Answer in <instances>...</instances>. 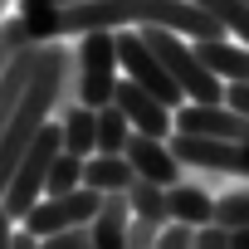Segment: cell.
<instances>
[{
    "instance_id": "6da1fadb",
    "label": "cell",
    "mask_w": 249,
    "mask_h": 249,
    "mask_svg": "<svg viewBox=\"0 0 249 249\" xmlns=\"http://www.w3.org/2000/svg\"><path fill=\"white\" fill-rule=\"evenodd\" d=\"M69 73H73V49H64V39L39 44V69H35V78H30V88H25L15 117H10L5 137H0V200H5V186H10L20 157L35 147V137L59 117L64 103H73L69 98Z\"/></svg>"
},
{
    "instance_id": "7a4b0ae2",
    "label": "cell",
    "mask_w": 249,
    "mask_h": 249,
    "mask_svg": "<svg viewBox=\"0 0 249 249\" xmlns=\"http://www.w3.org/2000/svg\"><path fill=\"white\" fill-rule=\"evenodd\" d=\"M117 35H83L73 44V73H69V98L103 112L112 107V93H117Z\"/></svg>"
},
{
    "instance_id": "3957f363",
    "label": "cell",
    "mask_w": 249,
    "mask_h": 249,
    "mask_svg": "<svg viewBox=\"0 0 249 249\" xmlns=\"http://www.w3.org/2000/svg\"><path fill=\"white\" fill-rule=\"evenodd\" d=\"M142 39L152 44V54L166 64V73L176 78V88L186 93V103H225V83L205 69V59L196 54V39L171 35V30H142Z\"/></svg>"
},
{
    "instance_id": "277c9868",
    "label": "cell",
    "mask_w": 249,
    "mask_h": 249,
    "mask_svg": "<svg viewBox=\"0 0 249 249\" xmlns=\"http://www.w3.org/2000/svg\"><path fill=\"white\" fill-rule=\"evenodd\" d=\"M59 152H64V137H59V117H54L49 127L35 137V147L20 157V166H15V176H10V186H5V200H0V210H5L15 225L44 200V181H49V166H54Z\"/></svg>"
},
{
    "instance_id": "5b68a950",
    "label": "cell",
    "mask_w": 249,
    "mask_h": 249,
    "mask_svg": "<svg viewBox=\"0 0 249 249\" xmlns=\"http://www.w3.org/2000/svg\"><path fill=\"white\" fill-rule=\"evenodd\" d=\"M117 64H122V78H132L137 88H147L152 98H161L171 112L186 107V93L176 88V78L166 73V64L152 54V44L142 39V30H117Z\"/></svg>"
},
{
    "instance_id": "8992f818",
    "label": "cell",
    "mask_w": 249,
    "mask_h": 249,
    "mask_svg": "<svg viewBox=\"0 0 249 249\" xmlns=\"http://www.w3.org/2000/svg\"><path fill=\"white\" fill-rule=\"evenodd\" d=\"M98 210H103V196L83 186V191H73V196L39 200V205L20 220V230L35 234V239H49V234H64V230H88V225L98 220Z\"/></svg>"
},
{
    "instance_id": "52a82bcc",
    "label": "cell",
    "mask_w": 249,
    "mask_h": 249,
    "mask_svg": "<svg viewBox=\"0 0 249 249\" xmlns=\"http://www.w3.org/2000/svg\"><path fill=\"white\" fill-rule=\"evenodd\" d=\"M112 107H122V117L132 122V132H137V137H157V142H171V132H176V112H171L161 98H152L147 88H137L132 78H117Z\"/></svg>"
},
{
    "instance_id": "ba28073f",
    "label": "cell",
    "mask_w": 249,
    "mask_h": 249,
    "mask_svg": "<svg viewBox=\"0 0 249 249\" xmlns=\"http://www.w3.org/2000/svg\"><path fill=\"white\" fill-rule=\"evenodd\" d=\"M176 132L215 137V142H249V117L234 112L230 103H186L176 112Z\"/></svg>"
},
{
    "instance_id": "9c48e42d",
    "label": "cell",
    "mask_w": 249,
    "mask_h": 249,
    "mask_svg": "<svg viewBox=\"0 0 249 249\" xmlns=\"http://www.w3.org/2000/svg\"><path fill=\"white\" fill-rule=\"evenodd\" d=\"M122 157H127V166L137 171V181H152V186H161V191H171V186H181V181H186V166L176 161L171 142H157V137H132Z\"/></svg>"
},
{
    "instance_id": "30bf717a",
    "label": "cell",
    "mask_w": 249,
    "mask_h": 249,
    "mask_svg": "<svg viewBox=\"0 0 249 249\" xmlns=\"http://www.w3.org/2000/svg\"><path fill=\"white\" fill-rule=\"evenodd\" d=\"M59 137H64L69 157H78V161L98 157V112L83 103H64L59 107Z\"/></svg>"
},
{
    "instance_id": "8fae6325",
    "label": "cell",
    "mask_w": 249,
    "mask_h": 249,
    "mask_svg": "<svg viewBox=\"0 0 249 249\" xmlns=\"http://www.w3.org/2000/svg\"><path fill=\"white\" fill-rule=\"evenodd\" d=\"M166 200H171V220L176 225H186V230H205V225H215V191H205L200 181H181V186H171L166 191Z\"/></svg>"
},
{
    "instance_id": "7c38bea8",
    "label": "cell",
    "mask_w": 249,
    "mask_h": 249,
    "mask_svg": "<svg viewBox=\"0 0 249 249\" xmlns=\"http://www.w3.org/2000/svg\"><path fill=\"white\" fill-rule=\"evenodd\" d=\"M127 230H132V205H127V196H103V210H98V220L88 225L93 249H127Z\"/></svg>"
},
{
    "instance_id": "4fadbf2b",
    "label": "cell",
    "mask_w": 249,
    "mask_h": 249,
    "mask_svg": "<svg viewBox=\"0 0 249 249\" xmlns=\"http://www.w3.org/2000/svg\"><path fill=\"white\" fill-rule=\"evenodd\" d=\"M35 69H39V44H30V49L5 69V78H0V137H5V127H10V117H15V107H20L30 78H35Z\"/></svg>"
},
{
    "instance_id": "5bb4252c",
    "label": "cell",
    "mask_w": 249,
    "mask_h": 249,
    "mask_svg": "<svg viewBox=\"0 0 249 249\" xmlns=\"http://www.w3.org/2000/svg\"><path fill=\"white\" fill-rule=\"evenodd\" d=\"M132 181H137V171L127 166V157H88L83 161V186L98 196H127Z\"/></svg>"
},
{
    "instance_id": "9a60e30c",
    "label": "cell",
    "mask_w": 249,
    "mask_h": 249,
    "mask_svg": "<svg viewBox=\"0 0 249 249\" xmlns=\"http://www.w3.org/2000/svg\"><path fill=\"white\" fill-rule=\"evenodd\" d=\"M191 5L205 10V15L225 30V39H234V44L249 49V5H244V0H191Z\"/></svg>"
},
{
    "instance_id": "2e32d148",
    "label": "cell",
    "mask_w": 249,
    "mask_h": 249,
    "mask_svg": "<svg viewBox=\"0 0 249 249\" xmlns=\"http://www.w3.org/2000/svg\"><path fill=\"white\" fill-rule=\"evenodd\" d=\"M127 205H132V220L171 225V200H166V191L152 186V181H132V186H127Z\"/></svg>"
},
{
    "instance_id": "e0dca14e",
    "label": "cell",
    "mask_w": 249,
    "mask_h": 249,
    "mask_svg": "<svg viewBox=\"0 0 249 249\" xmlns=\"http://www.w3.org/2000/svg\"><path fill=\"white\" fill-rule=\"evenodd\" d=\"M132 137L137 132H132V122L122 117V107H103L98 112V157H122Z\"/></svg>"
},
{
    "instance_id": "ac0fdd59",
    "label": "cell",
    "mask_w": 249,
    "mask_h": 249,
    "mask_svg": "<svg viewBox=\"0 0 249 249\" xmlns=\"http://www.w3.org/2000/svg\"><path fill=\"white\" fill-rule=\"evenodd\" d=\"M215 225L220 230H249V186L244 181H234L230 191H220L215 196Z\"/></svg>"
},
{
    "instance_id": "d6986e66",
    "label": "cell",
    "mask_w": 249,
    "mask_h": 249,
    "mask_svg": "<svg viewBox=\"0 0 249 249\" xmlns=\"http://www.w3.org/2000/svg\"><path fill=\"white\" fill-rule=\"evenodd\" d=\"M73 191H83V161L59 152L54 166H49V181H44V200H59V196H73Z\"/></svg>"
},
{
    "instance_id": "ffe728a7",
    "label": "cell",
    "mask_w": 249,
    "mask_h": 249,
    "mask_svg": "<svg viewBox=\"0 0 249 249\" xmlns=\"http://www.w3.org/2000/svg\"><path fill=\"white\" fill-rule=\"evenodd\" d=\"M30 49V35H25V25L15 20V15H5V20H0V78H5V69L20 59Z\"/></svg>"
},
{
    "instance_id": "44dd1931",
    "label": "cell",
    "mask_w": 249,
    "mask_h": 249,
    "mask_svg": "<svg viewBox=\"0 0 249 249\" xmlns=\"http://www.w3.org/2000/svg\"><path fill=\"white\" fill-rule=\"evenodd\" d=\"M161 230H166V225H147V220H132V230H127V249H157Z\"/></svg>"
},
{
    "instance_id": "7402d4cb",
    "label": "cell",
    "mask_w": 249,
    "mask_h": 249,
    "mask_svg": "<svg viewBox=\"0 0 249 249\" xmlns=\"http://www.w3.org/2000/svg\"><path fill=\"white\" fill-rule=\"evenodd\" d=\"M39 249H93V239H88V230H64V234L39 239Z\"/></svg>"
},
{
    "instance_id": "603a6c76",
    "label": "cell",
    "mask_w": 249,
    "mask_h": 249,
    "mask_svg": "<svg viewBox=\"0 0 249 249\" xmlns=\"http://www.w3.org/2000/svg\"><path fill=\"white\" fill-rule=\"evenodd\" d=\"M191 249H230V230H220V225H205V230H196Z\"/></svg>"
},
{
    "instance_id": "cb8c5ba5",
    "label": "cell",
    "mask_w": 249,
    "mask_h": 249,
    "mask_svg": "<svg viewBox=\"0 0 249 249\" xmlns=\"http://www.w3.org/2000/svg\"><path fill=\"white\" fill-rule=\"evenodd\" d=\"M191 239H196V230H186V225H166L161 230V239H157V249H191Z\"/></svg>"
},
{
    "instance_id": "d4e9b609",
    "label": "cell",
    "mask_w": 249,
    "mask_h": 249,
    "mask_svg": "<svg viewBox=\"0 0 249 249\" xmlns=\"http://www.w3.org/2000/svg\"><path fill=\"white\" fill-rule=\"evenodd\" d=\"M225 103H230L234 112L249 117V83H230V88H225Z\"/></svg>"
},
{
    "instance_id": "484cf974",
    "label": "cell",
    "mask_w": 249,
    "mask_h": 249,
    "mask_svg": "<svg viewBox=\"0 0 249 249\" xmlns=\"http://www.w3.org/2000/svg\"><path fill=\"white\" fill-rule=\"evenodd\" d=\"M15 234H20V225H15L5 210H0V249H15Z\"/></svg>"
},
{
    "instance_id": "4316f807",
    "label": "cell",
    "mask_w": 249,
    "mask_h": 249,
    "mask_svg": "<svg viewBox=\"0 0 249 249\" xmlns=\"http://www.w3.org/2000/svg\"><path fill=\"white\" fill-rule=\"evenodd\" d=\"M230 249H249V230H234L230 234Z\"/></svg>"
},
{
    "instance_id": "83f0119b",
    "label": "cell",
    "mask_w": 249,
    "mask_h": 249,
    "mask_svg": "<svg viewBox=\"0 0 249 249\" xmlns=\"http://www.w3.org/2000/svg\"><path fill=\"white\" fill-rule=\"evenodd\" d=\"M15 249H39V239H35V234H25V230H20V234H15Z\"/></svg>"
},
{
    "instance_id": "f1b7e54d",
    "label": "cell",
    "mask_w": 249,
    "mask_h": 249,
    "mask_svg": "<svg viewBox=\"0 0 249 249\" xmlns=\"http://www.w3.org/2000/svg\"><path fill=\"white\" fill-rule=\"evenodd\" d=\"M244 5H249V0H244Z\"/></svg>"
}]
</instances>
